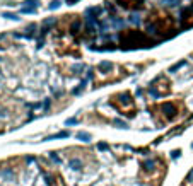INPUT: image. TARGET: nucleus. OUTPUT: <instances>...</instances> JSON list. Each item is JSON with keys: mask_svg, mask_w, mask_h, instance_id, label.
Wrapping results in <instances>:
<instances>
[{"mask_svg": "<svg viewBox=\"0 0 193 186\" xmlns=\"http://www.w3.org/2000/svg\"><path fill=\"white\" fill-rule=\"evenodd\" d=\"M144 24H145L147 32L152 38H156L157 41L173 38L178 32V29L181 27V26H178L176 17L162 7H152L145 15Z\"/></svg>", "mask_w": 193, "mask_h": 186, "instance_id": "f257e3e1", "label": "nucleus"}, {"mask_svg": "<svg viewBox=\"0 0 193 186\" xmlns=\"http://www.w3.org/2000/svg\"><path fill=\"white\" fill-rule=\"evenodd\" d=\"M149 113L152 115L154 121L157 125H168V123H173L176 120H180L181 116H185L188 113V108L183 101V97H178V99H164V101H156V103H151L147 106Z\"/></svg>", "mask_w": 193, "mask_h": 186, "instance_id": "f03ea898", "label": "nucleus"}, {"mask_svg": "<svg viewBox=\"0 0 193 186\" xmlns=\"http://www.w3.org/2000/svg\"><path fill=\"white\" fill-rule=\"evenodd\" d=\"M133 70H135V67L123 65V63H113V62L101 63V65L94 67V72H92L94 87H103L108 84L120 82L125 77H128L130 73H133Z\"/></svg>", "mask_w": 193, "mask_h": 186, "instance_id": "7ed1b4c3", "label": "nucleus"}, {"mask_svg": "<svg viewBox=\"0 0 193 186\" xmlns=\"http://www.w3.org/2000/svg\"><path fill=\"white\" fill-rule=\"evenodd\" d=\"M157 43L156 38H152L147 31L128 27L120 31V44L125 50H135V48H149Z\"/></svg>", "mask_w": 193, "mask_h": 186, "instance_id": "20e7f679", "label": "nucleus"}, {"mask_svg": "<svg viewBox=\"0 0 193 186\" xmlns=\"http://www.w3.org/2000/svg\"><path fill=\"white\" fill-rule=\"evenodd\" d=\"M109 104L121 115L132 118L139 113V106H137V101L132 94V91H120V92H115L108 97Z\"/></svg>", "mask_w": 193, "mask_h": 186, "instance_id": "39448f33", "label": "nucleus"}, {"mask_svg": "<svg viewBox=\"0 0 193 186\" xmlns=\"http://www.w3.org/2000/svg\"><path fill=\"white\" fill-rule=\"evenodd\" d=\"M151 91H154L156 94H159V96H168V94H171V91H173V82H171V79L166 75V73H161V75H157L152 82H151Z\"/></svg>", "mask_w": 193, "mask_h": 186, "instance_id": "423d86ee", "label": "nucleus"}, {"mask_svg": "<svg viewBox=\"0 0 193 186\" xmlns=\"http://www.w3.org/2000/svg\"><path fill=\"white\" fill-rule=\"evenodd\" d=\"M116 3L127 10H140L145 7V0H116Z\"/></svg>", "mask_w": 193, "mask_h": 186, "instance_id": "0eeeda50", "label": "nucleus"}, {"mask_svg": "<svg viewBox=\"0 0 193 186\" xmlns=\"http://www.w3.org/2000/svg\"><path fill=\"white\" fill-rule=\"evenodd\" d=\"M188 27H193V2L181 14V29H188Z\"/></svg>", "mask_w": 193, "mask_h": 186, "instance_id": "6e6552de", "label": "nucleus"}, {"mask_svg": "<svg viewBox=\"0 0 193 186\" xmlns=\"http://www.w3.org/2000/svg\"><path fill=\"white\" fill-rule=\"evenodd\" d=\"M192 58H193V53H192Z\"/></svg>", "mask_w": 193, "mask_h": 186, "instance_id": "1a4fd4ad", "label": "nucleus"}]
</instances>
